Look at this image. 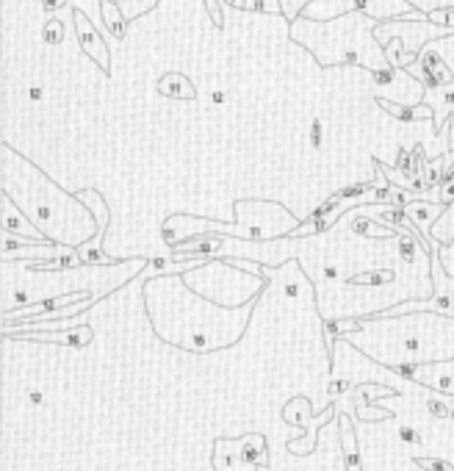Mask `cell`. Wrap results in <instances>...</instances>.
I'll list each match as a JSON object with an SVG mask.
<instances>
[{"label":"cell","instance_id":"obj_1","mask_svg":"<svg viewBox=\"0 0 454 471\" xmlns=\"http://www.w3.org/2000/svg\"><path fill=\"white\" fill-rule=\"evenodd\" d=\"M3 222H6V230L9 233H31L34 239H36V233L31 230V228H25V222L20 219V214L14 211V206H12V200H6L3 197ZM42 241V239H39Z\"/></svg>","mask_w":454,"mask_h":471},{"label":"cell","instance_id":"obj_2","mask_svg":"<svg viewBox=\"0 0 454 471\" xmlns=\"http://www.w3.org/2000/svg\"><path fill=\"white\" fill-rule=\"evenodd\" d=\"M344 455H346V471H360V455H357L355 433L349 430L346 422H344Z\"/></svg>","mask_w":454,"mask_h":471},{"label":"cell","instance_id":"obj_3","mask_svg":"<svg viewBox=\"0 0 454 471\" xmlns=\"http://www.w3.org/2000/svg\"><path fill=\"white\" fill-rule=\"evenodd\" d=\"M418 466H421V468H427V471H454V466H451V463L429 460V457H427V460H421V457H418Z\"/></svg>","mask_w":454,"mask_h":471},{"label":"cell","instance_id":"obj_4","mask_svg":"<svg viewBox=\"0 0 454 471\" xmlns=\"http://www.w3.org/2000/svg\"><path fill=\"white\" fill-rule=\"evenodd\" d=\"M429 411H435V416H451V411L443 405V402H438V399L429 402Z\"/></svg>","mask_w":454,"mask_h":471},{"label":"cell","instance_id":"obj_5","mask_svg":"<svg viewBox=\"0 0 454 471\" xmlns=\"http://www.w3.org/2000/svg\"><path fill=\"white\" fill-rule=\"evenodd\" d=\"M402 441H407V444H418L421 438H418V430H413V427H402Z\"/></svg>","mask_w":454,"mask_h":471},{"label":"cell","instance_id":"obj_6","mask_svg":"<svg viewBox=\"0 0 454 471\" xmlns=\"http://www.w3.org/2000/svg\"><path fill=\"white\" fill-rule=\"evenodd\" d=\"M451 419H454V411H451Z\"/></svg>","mask_w":454,"mask_h":471}]
</instances>
